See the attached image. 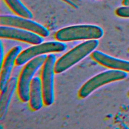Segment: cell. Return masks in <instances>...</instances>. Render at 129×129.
<instances>
[{"instance_id":"cell-1","label":"cell","mask_w":129,"mask_h":129,"mask_svg":"<svg viewBox=\"0 0 129 129\" xmlns=\"http://www.w3.org/2000/svg\"><path fill=\"white\" fill-rule=\"evenodd\" d=\"M98 45L97 39H91L76 46L56 61L54 67L55 73H61L67 70L92 53Z\"/></svg>"},{"instance_id":"cell-2","label":"cell","mask_w":129,"mask_h":129,"mask_svg":"<svg viewBox=\"0 0 129 129\" xmlns=\"http://www.w3.org/2000/svg\"><path fill=\"white\" fill-rule=\"evenodd\" d=\"M104 34L102 28L94 25H78L63 28L57 31L55 38L61 42L98 39Z\"/></svg>"},{"instance_id":"cell-3","label":"cell","mask_w":129,"mask_h":129,"mask_svg":"<svg viewBox=\"0 0 129 129\" xmlns=\"http://www.w3.org/2000/svg\"><path fill=\"white\" fill-rule=\"evenodd\" d=\"M47 55L42 54L27 62L20 74L18 81V94L20 99L24 102L29 100L31 83L34 76L39 69L43 66Z\"/></svg>"},{"instance_id":"cell-4","label":"cell","mask_w":129,"mask_h":129,"mask_svg":"<svg viewBox=\"0 0 129 129\" xmlns=\"http://www.w3.org/2000/svg\"><path fill=\"white\" fill-rule=\"evenodd\" d=\"M127 76L126 72L113 69L102 72L92 77L82 86L79 91V96L82 98H86L99 87L112 82L123 80Z\"/></svg>"},{"instance_id":"cell-5","label":"cell","mask_w":129,"mask_h":129,"mask_svg":"<svg viewBox=\"0 0 129 129\" xmlns=\"http://www.w3.org/2000/svg\"><path fill=\"white\" fill-rule=\"evenodd\" d=\"M67 47L64 43L59 41L42 42L22 51L18 56L15 63L18 66H21L35 57L48 53L63 51L66 50Z\"/></svg>"},{"instance_id":"cell-6","label":"cell","mask_w":129,"mask_h":129,"mask_svg":"<svg viewBox=\"0 0 129 129\" xmlns=\"http://www.w3.org/2000/svg\"><path fill=\"white\" fill-rule=\"evenodd\" d=\"M56 61L55 56L51 53L47 55L42 66L41 79L44 103L46 106L51 105L54 100V77Z\"/></svg>"},{"instance_id":"cell-7","label":"cell","mask_w":129,"mask_h":129,"mask_svg":"<svg viewBox=\"0 0 129 129\" xmlns=\"http://www.w3.org/2000/svg\"><path fill=\"white\" fill-rule=\"evenodd\" d=\"M0 24L30 31L42 37H47L49 35V31L40 24L19 16L2 15L0 16Z\"/></svg>"},{"instance_id":"cell-8","label":"cell","mask_w":129,"mask_h":129,"mask_svg":"<svg viewBox=\"0 0 129 129\" xmlns=\"http://www.w3.org/2000/svg\"><path fill=\"white\" fill-rule=\"evenodd\" d=\"M0 37L4 38L15 39L32 44H38L43 42L42 36L33 32L15 27L1 25Z\"/></svg>"},{"instance_id":"cell-9","label":"cell","mask_w":129,"mask_h":129,"mask_svg":"<svg viewBox=\"0 0 129 129\" xmlns=\"http://www.w3.org/2000/svg\"><path fill=\"white\" fill-rule=\"evenodd\" d=\"M22 52V47L16 46L13 47L8 52L4 58L2 66H1V74L0 78L1 91L4 89L10 79L11 73L16 59Z\"/></svg>"},{"instance_id":"cell-10","label":"cell","mask_w":129,"mask_h":129,"mask_svg":"<svg viewBox=\"0 0 129 129\" xmlns=\"http://www.w3.org/2000/svg\"><path fill=\"white\" fill-rule=\"evenodd\" d=\"M91 56L100 64L113 70L129 72V61L125 60L106 54L98 50L94 51Z\"/></svg>"},{"instance_id":"cell-11","label":"cell","mask_w":129,"mask_h":129,"mask_svg":"<svg viewBox=\"0 0 129 129\" xmlns=\"http://www.w3.org/2000/svg\"><path fill=\"white\" fill-rule=\"evenodd\" d=\"M18 79L12 77L3 90L1 91L0 99V119L5 117L12 97L18 86Z\"/></svg>"},{"instance_id":"cell-12","label":"cell","mask_w":129,"mask_h":129,"mask_svg":"<svg viewBox=\"0 0 129 129\" xmlns=\"http://www.w3.org/2000/svg\"><path fill=\"white\" fill-rule=\"evenodd\" d=\"M29 101L30 106L33 110H38L43 106L44 101L41 79L39 77H34L32 80Z\"/></svg>"},{"instance_id":"cell-13","label":"cell","mask_w":129,"mask_h":129,"mask_svg":"<svg viewBox=\"0 0 129 129\" xmlns=\"http://www.w3.org/2000/svg\"><path fill=\"white\" fill-rule=\"evenodd\" d=\"M9 8L17 15L31 19L33 15L31 11L20 0H4Z\"/></svg>"},{"instance_id":"cell-14","label":"cell","mask_w":129,"mask_h":129,"mask_svg":"<svg viewBox=\"0 0 129 129\" xmlns=\"http://www.w3.org/2000/svg\"><path fill=\"white\" fill-rule=\"evenodd\" d=\"M116 15L122 18H129V6L118 8L115 10Z\"/></svg>"},{"instance_id":"cell-15","label":"cell","mask_w":129,"mask_h":129,"mask_svg":"<svg viewBox=\"0 0 129 129\" xmlns=\"http://www.w3.org/2000/svg\"><path fill=\"white\" fill-rule=\"evenodd\" d=\"M0 60H1V67L2 66V64L3 63L4 60V48L3 47V45L2 43V41H1V44H0Z\"/></svg>"},{"instance_id":"cell-16","label":"cell","mask_w":129,"mask_h":129,"mask_svg":"<svg viewBox=\"0 0 129 129\" xmlns=\"http://www.w3.org/2000/svg\"><path fill=\"white\" fill-rule=\"evenodd\" d=\"M64 1H66V2L69 3L70 5L73 6H75V7H77L78 5H79L80 0H63Z\"/></svg>"},{"instance_id":"cell-17","label":"cell","mask_w":129,"mask_h":129,"mask_svg":"<svg viewBox=\"0 0 129 129\" xmlns=\"http://www.w3.org/2000/svg\"><path fill=\"white\" fill-rule=\"evenodd\" d=\"M122 4L124 6H129V0H123Z\"/></svg>"},{"instance_id":"cell-18","label":"cell","mask_w":129,"mask_h":129,"mask_svg":"<svg viewBox=\"0 0 129 129\" xmlns=\"http://www.w3.org/2000/svg\"><path fill=\"white\" fill-rule=\"evenodd\" d=\"M128 96H129V91H128Z\"/></svg>"}]
</instances>
